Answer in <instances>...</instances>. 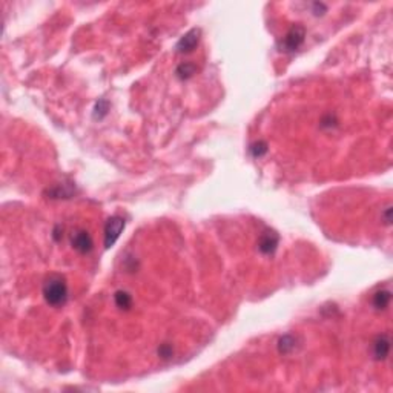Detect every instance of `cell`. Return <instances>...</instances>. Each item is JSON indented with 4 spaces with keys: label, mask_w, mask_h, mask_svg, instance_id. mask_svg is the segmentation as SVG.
<instances>
[{
    "label": "cell",
    "mask_w": 393,
    "mask_h": 393,
    "mask_svg": "<svg viewBox=\"0 0 393 393\" xmlns=\"http://www.w3.org/2000/svg\"><path fill=\"white\" fill-rule=\"evenodd\" d=\"M43 298L49 306H63L68 299V284L65 278L53 275L43 284Z\"/></svg>",
    "instance_id": "6da1fadb"
},
{
    "label": "cell",
    "mask_w": 393,
    "mask_h": 393,
    "mask_svg": "<svg viewBox=\"0 0 393 393\" xmlns=\"http://www.w3.org/2000/svg\"><path fill=\"white\" fill-rule=\"evenodd\" d=\"M108 109H109V103L106 102V100H100V102L94 108V117L98 118V120L103 118L108 114Z\"/></svg>",
    "instance_id": "4fadbf2b"
},
{
    "label": "cell",
    "mask_w": 393,
    "mask_h": 393,
    "mask_svg": "<svg viewBox=\"0 0 393 393\" xmlns=\"http://www.w3.org/2000/svg\"><path fill=\"white\" fill-rule=\"evenodd\" d=\"M195 71H197V66H195L194 63H190V62H185V63H181V65H178V66H177V69H175V74H177V77H178V78H183V80H186V78H189V77H192V75L195 74Z\"/></svg>",
    "instance_id": "8fae6325"
},
{
    "label": "cell",
    "mask_w": 393,
    "mask_h": 393,
    "mask_svg": "<svg viewBox=\"0 0 393 393\" xmlns=\"http://www.w3.org/2000/svg\"><path fill=\"white\" fill-rule=\"evenodd\" d=\"M390 352V338L387 334L379 335L374 342V356L378 361H384Z\"/></svg>",
    "instance_id": "52a82bcc"
},
{
    "label": "cell",
    "mask_w": 393,
    "mask_h": 393,
    "mask_svg": "<svg viewBox=\"0 0 393 393\" xmlns=\"http://www.w3.org/2000/svg\"><path fill=\"white\" fill-rule=\"evenodd\" d=\"M249 149H250L252 155H254L255 158H260V157H263L267 152V145L264 142H257V143L252 145Z\"/></svg>",
    "instance_id": "7c38bea8"
},
{
    "label": "cell",
    "mask_w": 393,
    "mask_h": 393,
    "mask_svg": "<svg viewBox=\"0 0 393 393\" xmlns=\"http://www.w3.org/2000/svg\"><path fill=\"white\" fill-rule=\"evenodd\" d=\"M304 38H306V29L304 26L301 25H294L292 26L287 34L284 36V40H283V49L286 53H294L297 49L304 43Z\"/></svg>",
    "instance_id": "7a4b0ae2"
},
{
    "label": "cell",
    "mask_w": 393,
    "mask_h": 393,
    "mask_svg": "<svg viewBox=\"0 0 393 393\" xmlns=\"http://www.w3.org/2000/svg\"><path fill=\"white\" fill-rule=\"evenodd\" d=\"M390 207H386V215H384V220H386V225H390Z\"/></svg>",
    "instance_id": "2e32d148"
},
{
    "label": "cell",
    "mask_w": 393,
    "mask_h": 393,
    "mask_svg": "<svg viewBox=\"0 0 393 393\" xmlns=\"http://www.w3.org/2000/svg\"><path fill=\"white\" fill-rule=\"evenodd\" d=\"M71 244L80 254H89V252L93 250L94 241H93V237H91L86 230H77L71 238Z\"/></svg>",
    "instance_id": "8992f818"
},
{
    "label": "cell",
    "mask_w": 393,
    "mask_h": 393,
    "mask_svg": "<svg viewBox=\"0 0 393 393\" xmlns=\"http://www.w3.org/2000/svg\"><path fill=\"white\" fill-rule=\"evenodd\" d=\"M198 42H200V29L194 28L178 40L175 49H177V53H181V54L190 53V51H194V49H195Z\"/></svg>",
    "instance_id": "5b68a950"
},
{
    "label": "cell",
    "mask_w": 393,
    "mask_h": 393,
    "mask_svg": "<svg viewBox=\"0 0 393 393\" xmlns=\"http://www.w3.org/2000/svg\"><path fill=\"white\" fill-rule=\"evenodd\" d=\"M390 299H392V294L390 290L387 289H382V290H378L376 294L374 295V299H372V303H374V307L378 309V310H382L389 307L390 304Z\"/></svg>",
    "instance_id": "ba28073f"
},
{
    "label": "cell",
    "mask_w": 393,
    "mask_h": 393,
    "mask_svg": "<svg viewBox=\"0 0 393 393\" xmlns=\"http://www.w3.org/2000/svg\"><path fill=\"white\" fill-rule=\"evenodd\" d=\"M278 241H280V237L277 232H274V230H264L258 238V249L261 254L270 255L277 250Z\"/></svg>",
    "instance_id": "277c9868"
},
{
    "label": "cell",
    "mask_w": 393,
    "mask_h": 393,
    "mask_svg": "<svg viewBox=\"0 0 393 393\" xmlns=\"http://www.w3.org/2000/svg\"><path fill=\"white\" fill-rule=\"evenodd\" d=\"M295 344H297L295 337L284 335L283 338L278 341V350H280V354L287 355V354H290V352H294L295 350Z\"/></svg>",
    "instance_id": "30bf717a"
},
{
    "label": "cell",
    "mask_w": 393,
    "mask_h": 393,
    "mask_svg": "<svg viewBox=\"0 0 393 393\" xmlns=\"http://www.w3.org/2000/svg\"><path fill=\"white\" fill-rule=\"evenodd\" d=\"M114 301L118 309H123V310H128L132 306V297H131L126 290H118L115 292L114 295Z\"/></svg>",
    "instance_id": "9c48e42d"
},
{
    "label": "cell",
    "mask_w": 393,
    "mask_h": 393,
    "mask_svg": "<svg viewBox=\"0 0 393 393\" xmlns=\"http://www.w3.org/2000/svg\"><path fill=\"white\" fill-rule=\"evenodd\" d=\"M125 229V220L122 217H111L105 226V247L114 246L122 230Z\"/></svg>",
    "instance_id": "3957f363"
},
{
    "label": "cell",
    "mask_w": 393,
    "mask_h": 393,
    "mask_svg": "<svg viewBox=\"0 0 393 393\" xmlns=\"http://www.w3.org/2000/svg\"><path fill=\"white\" fill-rule=\"evenodd\" d=\"M312 8H314V14H315V16L324 14V13H326V9H327V6H326L324 3H314V5H312Z\"/></svg>",
    "instance_id": "9a60e30c"
},
{
    "label": "cell",
    "mask_w": 393,
    "mask_h": 393,
    "mask_svg": "<svg viewBox=\"0 0 393 393\" xmlns=\"http://www.w3.org/2000/svg\"><path fill=\"white\" fill-rule=\"evenodd\" d=\"M172 354H174V350H172V347H170L169 344H161L160 349H158V355L163 358V359L170 358V356H172Z\"/></svg>",
    "instance_id": "5bb4252c"
}]
</instances>
